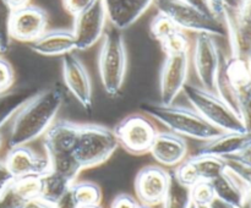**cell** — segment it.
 <instances>
[{"instance_id":"obj_1","label":"cell","mask_w":251,"mask_h":208,"mask_svg":"<svg viewBox=\"0 0 251 208\" xmlns=\"http://www.w3.org/2000/svg\"><path fill=\"white\" fill-rule=\"evenodd\" d=\"M64 93L59 87L41 90L14 116L9 134V147L27 146L46 134L60 110Z\"/></svg>"},{"instance_id":"obj_2","label":"cell","mask_w":251,"mask_h":208,"mask_svg":"<svg viewBox=\"0 0 251 208\" xmlns=\"http://www.w3.org/2000/svg\"><path fill=\"white\" fill-rule=\"evenodd\" d=\"M141 110L149 116L168 127L171 132L181 137L198 139V141H210L221 136L223 131L208 124L202 116L198 114L193 108L180 107V105L164 104L162 102H142Z\"/></svg>"},{"instance_id":"obj_3","label":"cell","mask_w":251,"mask_h":208,"mask_svg":"<svg viewBox=\"0 0 251 208\" xmlns=\"http://www.w3.org/2000/svg\"><path fill=\"white\" fill-rule=\"evenodd\" d=\"M126 66L127 55L124 36L120 29L112 27L103 36L98 54L100 82L107 94L115 97L120 92L126 75Z\"/></svg>"},{"instance_id":"obj_4","label":"cell","mask_w":251,"mask_h":208,"mask_svg":"<svg viewBox=\"0 0 251 208\" xmlns=\"http://www.w3.org/2000/svg\"><path fill=\"white\" fill-rule=\"evenodd\" d=\"M181 92H184L193 109L212 126L223 132L247 131L242 117L215 92L190 83H185Z\"/></svg>"},{"instance_id":"obj_5","label":"cell","mask_w":251,"mask_h":208,"mask_svg":"<svg viewBox=\"0 0 251 208\" xmlns=\"http://www.w3.org/2000/svg\"><path fill=\"white\" fill-rule=\"evenodd\" d=\"M158 14L171 20L181 31L212 37L228 36L227 27L222 19L207 15L181 0H153Z\"/></svg>"},{"instance_id":"obj_6","label":"cell","mask_w":251,"mask_h":208,"mask_svg":"<svg viewBox=\"0 0 251 208\" xmlns=\"http://www.w3.org/2000/svg\"><path fill=\"white\" fill-rule=\"evenodd\" d=\"M118 147L114 130L102 125L80 124L74 156L83 170L107 162Z\"/></svg>"},{"instance_id":"obj_7","label":"cell","mask_w":251,"mask_h":208,"mask_svg":"<svg viewBox=\"0 0 251 208\" xmlns=\"http://www.w3.org/2000/svg\"><path fill=\"white\" fill-rule=\"evenodd\" d=\"M232 55L251 63V0L228 2L223 12Z\"/></svg>"},{"instance_id":"obj_8","label":"cell","mask_w":251,"mask_h":208,"mask_svg":"<svg viewBox=\"0 0 251 208\" xmlns=\"http://www.w3.org/2000/svg\"><path fill=\"white\" fill-rule=\"evenodd\" d=\"M157 130L149 117L132 114L124 117L115 126L118 143L131 154L149 153L157 136Z\"/></svg>"},{"instance_id":"obj_9","label":"cell","mask_w":251,"mask_h":208,"mask_svg":"<svg viewBox=\"0 0 251 208\" xmlns=\"http://www.w3.org/2000/svg\"><path fill=\"white\" fill-rule=\"evenodd\" d=\"M107 11L103 0H95L92 5L74 17L73 32L76 50H86L95 46L105 33Z\"/></svg>"},{"instance_id":"obj_10","label":"cell","mask_w":251,"mask_h":208,"mask_svg":"<svg viewBox=\"0 0 251 208\" xmlns=\"http://www.w3.org/2000/svg\"><path fill=\"white\" fill-rule=\"evenodd\" d=\"M221 60L222 56L215 37L208 34H198L194 42L193 64L201 87L215 92L216 77Z\"/></svg>"},{"instance_id":"obj_11","label":"cell","mask_w":251,"mask_h":208,"mask_svg":"<svg viewBox=\"0 0 251 208\" xmlns=\"http://www.w3.org/2000/svg\"><path fill=\"white\" fill-rule=\"evenodd\" d=\"M189 51L166 54V60L159 73V95L164 104L174 103L183 91L189 73Z\"/></svg>"},{"instance_id":"obj_12","label":"cell","mask_w":251,"mask_h":208,"mask_svg":"<svg viewBox=\"0 0 251 208\" xmlns=\"http://www.w3.org/2000/svg\"><path fill=\"white\" fill-rule=\"evenodd\" d=\"M61 72L69 92L85 109H91L93 99L90 75L82 61L74 51L61 56Z\"/></svg>"},{"instance_id":"obj_13","label":"cell","mask_w":251,"mask_h":208,"mask_svg":"<svg viewBox=\"0 0 251 208\" xmlns=\"http://www.w3.org/2000/svg\"><path fill=\"white\" fill-rule=\"evenodd\" d=\"M48 19L43 9L34 5L17 9L12 12L10 22V36L25 43H32L47 31Z\"/></svg>"},{"instance_id":"obj_14","label":"cell","mask_w":251,"mask_h":208,"mask_svg":"<svg viewBox=\"0 0 251 208\" xmlns=\"http://www.w3.org/2000/svg\"><path fill=\"white\" fill-rule=\"evenodd\" d=\"M171 173L157 165L145 166L135 179V192L141 205L158 206L168 188Z\"/></svg>"},{"instance_id":"obj_15","label":"cell","mask_w":251,"mask_h":208,"mask_svg":"<svg viewBox=\"0 0 251 208\" xmlns=\"http://www.w3.org/2000/svg\"><path fill=\"white\" fill-rule=\"evenodd\" d=\"M10 175L15 179L27 176H43L50 171V164L46 156L36 153L28 146L10 148L6 158L2 162Z\"/></svg>"},{"instance_id":"obj_16","label":"cell","mask_w":251,"mask_h":208,"mask_svg":"<svg viewBox=\"0 0 251 208\" xmlns=\"http://www.w3.org/2000/svg\"><path fill=\"white\" fill-rule=\"evenodd\" d=\"M211 184L218 200L239 208H243L247 203L250 184L228 162L225 171Z\"/></svg>"},{"instance_id":"obj_17","label":"cell","mask_w":251,"mask_h":208,"mask_svg":"<svg viewBox=\"0 0 251 208\" xmlns=\"http://www.w3.org/2000/svg\"><path fill=\"white\" fill-rule=\"evenodd\" d=\"M80 124L69 120H56L44 134V151L47 157L74 154Z\"/></svg>"},{"instance_id":"obj_18","label":"cell","mask_w":251,"mask_h":208,"mask_svg":"<svg viewBox=\"0 0 251 208\" xmlns=\"http://www.w3.org/2000/svg\"><path fill=\"white\" fill-rule=\"evenodd\" d=\"M150 153L161 165L176 166L185 159L188 144L184 137L171 131L157 132Z\"/></svg>"},{"instance_id":"obj_19","label":"cell","mask_w":251,"mask_h":208,"mask_svg":"<svg viewBox=\"0 0 251 208\" xmlns=\"http://www.w3.org/2000/svg\"><path fill=\"white\" fill-rule=\"evenodd\" d=\"M249 146H251V132H223L221 136L203 142L195 154L227 159L237 156Z\"/></svg>"},{"instance_id":"obj_20","label":"cell","mask_w":251,"mask_h":208,"mask_svg":"<svg viewBox=\"0 0 251 208\" xmlns=\"http://www.w3.org/2000/svg\"><path fill=\"white\" fill-rule=\"evenodd\" d=\"M153 0H103L108 20L117 29H126L141 17Z\"/></svg>"},{"instance_id":"obj_21","label":"cell","mask_w":251,"mask_h":208,"mask_svg":"<svg viewBox=\"0 0 251 208\" xmlns=\"http://www.w3.org/2000/svg\"><path fill=\"white\" fill-rule=\"evenodd\" d=\"M34 53L44 56H63L76 50L73 32L69 29H51L46 31L39 38L29 43Z\"/></svg>"},{"instance_id":"obj_22","label":"cell","mask_w":251,"mask_h":208,"mask_svg":"<svg viewBox=\"0 0 251 208\" xmlns=\"http://www.w3.org/2000/svg\"><path fill=\"white\" fill-rule=\"evenodd\" d=\"M39 88L24 86L0 93V127L9 121L16 113L39 92Z\"/></svg>"},{"instance_id":"obj_23","label":"cell","mask_w":251,"mask_h":208,"mask_svg":"<svg viewBox=\"0 0 251 208\" xmlns=\"http://www.w3.org/2000/svg\"><path fill=\"white\" fill-rule=\"evenodd\" d=\"M73 184L66 180L64 176L48 171L41 176V195L39 201L47 203L49 206H55L61 197L70 190Z\"/></svg>"},{"instance_id":"obj_24","label":"cell","mask_w":251,"mask_h":208,"mask_svg":"<svg viewBox=\"0 0 251 208\" xmlns=\"http://www.w3.org/2000/svg\"><path fill=\"white\" fill-rule=\"evenodd\" d=\"M161 205L162 208H191V187L179 183L171 173L168 188Z\"/></svg>"},{"instance_id":"obj_25","label":"cell","mask_w":251,"mask_h":208,"mask_svg":"<svg viewBox=\"0 0 251 208\" xmlns=\"http://www.w3.org/2000/svg\"><path fill=\"white\" fill-rule=\"evenodd\" d=\"M194 166L196 169L199 179L203 181H213L216 178L221 175L225 171L227 166V162L223 158L212 156H200V154H194L190 157Z\"/></svg>"},{"instance_id":"obj_26","label":"cell","mask_w":251,"mask_h":208,"mask_svg":"<svg viewBox=\"0 0 251 208\" xmlns=\"http://www.w3.org/2000/svg\"><path fill=\"white\" fill-rule=\"evenodd\" d=\"M71 192L74 198L80 206H91L100 205L102 200V191L100 186L91 181H78L71 185Z\"/></svg>"},{"instance_id":"obj_27","label":"cell","mask_w":251,"mask_h":208,"mask_svg":"<svg viewBox=\"0 0 251 208\" xmlns=\"http://www.w3.org/2000/svg\"><path fill=\"white\" fill-rule=\"evenodd\" d=\"M12 187L26 202L31 203L39 200L41 195V178L39 176H27V178L15 179Z\"/></svg>"},{"instance_id":"obj_28","label":"cell","mask_w":251,"mask_h":208,"mask_svg":"<svg viewBox=\"0 0 251 208\" xmlns=\"http://www.w3.org/2000/svg\"><path fill=\"white\" fill-rule=\"evenodd\" d=\"M14 10L10 7L6 0H0V50L1 53L9 50L11 44V36H10V22Z\"/></svg>"},{"instance_id":"obj_29","label":"cell","mask_w":251,"mask_h":208,"mask_svg":"<svg viewBox=\"0 0 251 208\" xmlns=\"http://www.w3.org/2000/svg\"><path fill=\"white\" fill-rule=\"evenodd\" d=\"M216 198L212 184L210 181H199L191 187V201L199 208H207Z\"/></svg>"},{"instance_id":"obj_30","label":"cell","mask_w":251,"mask_h":208,"mask_svg":"<svg viewBox=\"0 0 251 208\" xmlns=\"http://www.w3.org/2000/svg\"><path fill=\"white\" fill-rule=\"evenodd\" d=\"M176 31H179L178 27H176L171 20L167 19L166 16H163V15L161 14L156 15V17L152 20L151 26H150L151 36L153 37L156 41H158L159 43L166 41L168 37H171L172 34L176 33Z\"/></svg>"},{"instance_id":"obj_31","label":"cell","mask_w":251,"mask_h":208,"mask_svg":"<svg viewBox=\"0 0 251 208\" xmlns=\"http://www.w3.org/2000/svg\"><path fill=\"white\" fill-rule=\"evenodd\" d=\"M173 174L179 183H181L185 186H189V187H193L196 183L200 181L195 166H194L190 158L184 159L180 164H178L176 169H174Z\"/></svg>"},{"instance_id":"obj_32","label":"cell","mask_w":251,"mask_h":208,"mask_svg":"<svg viewBox=\"0 0 251 208\" xmlns=\"http://www.w3.org/2000/svg\"><path fill=\"white\" fill-rule=\"evenodd\" d=\"M162 49L166 54H176V53H186L190 49V43L181 29L176 31V33L172 34L171 37L161 43Z\"/></svg>"},{"instance_id":"obj_33","label":"cell","mask_w":251,"mask_h":208,"mask_svg":"<svg viewBox=\"0 0 251 208\" xmlns=\"http://www.w3.org/2000/svg\"><path fill=\"white\" fill-rule=\"evenodd\" d=\"M239 115L245 130L251 132V83L239 93Z\"/></svg>"},{"instance_id":"obj_34","label":"cell","mask_w":251,"mask_h":208,"mask_svg":"<svg viewBox=\"0 0 251 208\" xmlns=\"http://www.w3.org/2000/svg\"><path fill=\"white\" fill-rule=\"evenodd\" d=\"M28 202L24 200L12 187V183L4 192L0 193V208H26Z\"/></svg>"},{"instance_id":"obj_35","label":"cell","mask_w":251,"mask_h":208,"mask_svg":"<svg viewBox=\"0 0 251 208\" xmlns=\"http://www.w3.org/2000/svg\"><path fill=\"white\" fill-rule=\"evenodd\" d=\"M15 73L11 64L5 59L0 58V93H4L6 91L11 90V86L14 85Z\"/></svg>"},{"instance_id":"obj_36","label":"cell","mask_w":251,"mask_h":208,"mask_svg":"<svg viewBox=\"0 0 251 208\" xmlns=\"http://www.w3.org/2000/svg\"><path fill=\"white\" fill-rule=\"evenodd\" d=\"M93 2H95V0H63L64 9L69 14L73 15L74 17L88 9Z\"/></svg>"},{"instance_id":"obj_37","label":"cell","mask_w":251,"mask_h":208,"mask_svg":"<svg viewBox=\"0 0 251 208\" xmlns=\"http://www.w3.org/2000/svg\"><path fill=\"white\" fill-rule=\"evenodd\" d=\"M140 202H137L132 196L127 193H120L113 200L110 208H137Z\"/></svg>"},{"instance_id":"obj_38","label":"cell","mask_w":251,"mask_h":208,"mask_svg":"<svg viewBox=\"0 0 251 208\" xmlns=\"http://www.w3.org/2000/svg\"><path fill=\"white\" fill-rule=\"evenodd\" d=\"M226 161L232 162V163L238 164V165L243 166V168L251 169V146L245 148L244 151L240 152L237 156H233L230 158H227Z\"/></svg>"},{"instance_id":"obj_39","label":"cell","mask_w":251,"mask_h":208,"mask_svg":"<svg viewBox=\"0 0 251 208\" xmlns=\"http://www.w3.org/2000/svg\"><path fill=\"white\" fill-rule=\"evenodd\" d=\"M54 208H78L77 202L74 198L73 192H71V187L63 197L59 200V202L54 206Z\"/></svg>"},{"instance_id":"obj_40","label":"cell","mask_w":251,"mask_h":208,"mask_svg":"<svg viewBox=\"0 0 251 208\" xmlns=\"http://www.w3.org/2000/svg\"><path fill=\"white\" fill-rule=\"evenodd\" d=\"M12 181H14V178L10 175L7 169L5 168L4 163L0 162V193L4 192V191L11 185Z\"/></svg>"},{"instance_id":"obj_41","label":"cell","mask_w":251,"mask_h":208,"mask_svg":"<svg viewBox=\"0 0 251 208\" xmlns=\"http://www.w3.org/2000/svg\"><path fill=\"white\" fill-rule=\"evenodd\" d=\"M181 1L188 2V4L191 5V6L196 7V9H199L200 11H202V12H205V14L215 16V14L212 12V9H211V5H210V2H208V0H181Z\"/></svg>"},{"instance_id":"obj_42","label":"cell","mask_w":251,"mask_h":208,"mask_svg":"<svg viewBox=\"0 0 251 208\" xmlns=\"http://www.w3.org/2000/svg\"><path fill=\"white\" fill-rule=\"evenodd\" d=\"M226 1H227V0H208V2H210L211 5V9H212V12L215 14L216 17H218V19H222L223 17Z\"/></svg>"},{"instance_id":"obj_43","label":"cell","mask_w":251,"mask_h":208,"mask_svg":"<svg viewBox=\"0 0 251 208\" xmlns=\"http://www.w3.org/2000/svg\"><path fill=\"white\" fill-rule=\"evenodd\" d=\"M7 4L10 5L12 10H17V9H21V7L26 6V5L29 4V0H6Z\"/></svg>"},{"instance_id":"obj_44","label":"cell","mask_w":251,"mask_h":208,"mask_svg":"<svg viewBox=\"0 0 251 208\" xmlns=\"http://www.w3.org/2000/svg\"><path fill=\"white\" fill-rule=\"evenodd\" d=\"M207 208H239V207H235V206H232L229 205V203H226L223 202V201L218 200V198H215V200L212 201V203H211Z\"/></svg>"},{"instance_id":"obj_45","label":"cell","mask_w":251,"mask_h":208,"mask_svg":"<svg viewBox=\"0 0 251 208\" xmlns=\"http://www.w3.org/2000/svg\"><path fill=\"white\" fill-rule=\"evenodd\" d=\"M26 208H54V207L53 206H49L47 205V203L42 202V201L37 200V201H33V202L28 203Z\"/></svg>"},{"instance_id":"obj_46","label":"cell","mask_w":251,"mask_h":208,"mask_svg":"<svg viewBox=\"0 0 251 208\" xmlns=\"http://www.w3.org/2000/svg\"><path fill=\"white\" fill-rule=\"evenodd\" d=\"M245 206H247V207L251 208V186H250V188H249V192H248L247 203H245Z\"/></svg>"},{"instance_id":"obj_47","label":"cell","mask_w":251,"mask_h":208,"mask_svg":"<svg viewBox=\"0 0 251 208\" xmlns=\"http://www.w3.org/2000/svg\"><path fill=\"white\" fill-rule=\"evenodd\" d=\"M78 208H102L100 205H91V206H80Z\"/></svg>"},{"instance_id":"obj_48","label":"cell","mask_w":251,"mask_h":208,"mask_svg":"<svg viewBox=\"0 0 251 208\" xmlns=\"http://www.w3.org/2000/svg\"><path fill=\"white\" fill-rule=\"evenodd\" d=\"M137 208H153V207H151V206H146V205H141V203H140L139 205V207Z\"/></svg>"},{"instance_id":"obj_49","label":"cell","mask_w":251,"mask_h":208,"mask_svg":"<svg viewBox=\"0 0 251 208\" xmlns=\"http://www.w3.org/2000/svg\"><path fill=\"white\" fill-rule=\"evenodd\" d=\"M233 1H237V0H227V1H226V5H227L228 2H233Z\"/></svg>"},{"instance_id":"obj_50","label":"cell","mask_w":251,"mask_h":208,"mask_svg":"<svg viewBox=\"0 0 251 208\" xmlns=\"http://www.w3.org/2000/svg\"><path fill=\"white\" fill-rule=\"evenodd\" d=\"M191 208H199V207H196V206L193 205V206H191Z\"/></svg>"},{"instance_id":"obj_51","label":"cell","mask_w":251,"mask_h":208,"mask_svg":"<svg viewBox=\"0 0 251 208\" xmlns=\"http://www.w3.org/2000/svg\"><path fill=\"white\" fill-rule=\"evenodd\" d=\"M0 147H1V137H0Z\"/></svg>"},{"instance_id":"obj_52","label":"cell","mask_w":251,"mask_h":208,"mask_svg":"<svg viewBox=\"0 0 251 208\" xmlns=\"http://www.w3.org/2000/svg\"><path fill=\"white\" fill-rule=\"evenodd\" d=\"M243 208H249V207H247V206H244V207H243Z\"/></svg>"},{"instance_id":"obj_53","label":"cell","mask_w":251,"mask_h":208,"mask_svg":"<svg viewBox=\"0 0 251 208\" xmlns=\"http://www.w3.org/2000/svg\"><path fill=\"white\" fill-rule=\"evenodd\" d=\"M0 53H1V50H0Z\"/></svg>"},{"instance_id":"obj_54","label":"cell","mask_w":251,"mask_h":208,"mask_svg":"<svg viewBox=\"0 0 251 208\" xmlns=\"http://www.w3.org/2000/svg\"><path fill=\"white\" fill-rule=\"evenodd\" d=\"M250 66H251V63H250Z\"/></svg>"}]
</instances>
